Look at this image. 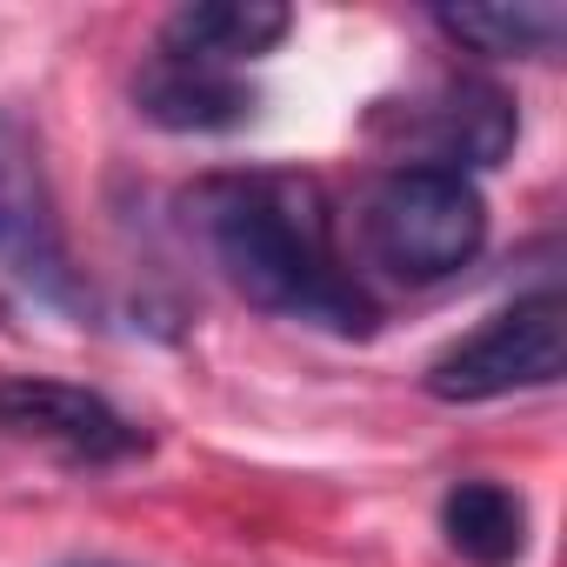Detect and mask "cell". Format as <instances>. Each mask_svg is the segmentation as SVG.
<instances>
[{
    "mask_svg": "<svg viewBox=\"0 0 567 567\" xmlns=\"http://www.w3.org/2000/svg\"><path fill=\"white\" fill-rule=\"evenodd\" d=\"M187 227L220 280L260 315L328 334H374V301L341 267L334 207L308 174H214L187 194Z\"/></svg>",
    "mask_w": 567,
    "mask_h": 567,
    "instance_id": "cell-1",
    "label": "cell"
},
{
    "mask_svg": "<svg viewBox=\"0 0 567 567\" xmlns=\"http://www.w3.org/2000/svg\"><path fill=\"white\" fill-rule=\"evenodd\" d=\"M361 240H368L374 267L394 274L401 288H441L461 267H474V254L487 247V200H481L474 174L408 161L368 187Z\"/></svg>",
    "mask_w": 567,
    "mask_h": 567,
    "instance_id": "cell-2",
    "label": "cell"
},
{
    "mask_svg": "<svg viewBox=\"0 0 567 567\" xmlns=\"http://www.w3.org/2000/svg\"><path fill=\"white\" fill-rule=\"evenodd\" d=\"M0 274H14L48 308L87 315V288H81V267L61 227L41 127L14 101H0Z\"/></svg>",
    "mask_w": 567,
    "mask_h": 567,
    "instance_id": "cell-3",
    "label": "cell"
},
{
    "mask_svg": "<svg viewBox=\"0 0 567 567\" xmlns=\"http://www.w3.org/2000/svg\"><path fill=\"white\" fill-rule=\"evenodd\" d=\"M560 368H567V308L554 288H540V295H520L501 315H487L447 354H434L421 388L447 408H481V401L554 388Z\"/></svg>",
    "mask_w": 567,
    "mask_h": 567,
    "instance_id": "cell-4",
    "label": "cell"
},
{
    "mask_svg": "<svg viewBox=\"0 0 567 567\" xmlns=\"http://www.w3.org/2000/svg\"><path fill=\"white\" fill-rule=\"evenodd\" d=\"M0 434L8 441H41L81 467H121L147 454V427H134L107 394L48 381V374H0Z\"/></svg>",
    "mask_w": 567,
    "mask_h": 567,
    "instance_id": "cell-5",
    "label": "cell"
},
{
    "mask_svg": "<svg viewBox=\"0 0 567 567\" xmlns=\"http://www.w3.org/2000/svg\"><path fill=\"white\" fill-rule=\"evenodd\" d=\"M134 107L161 134H234L254 121V87L234 81L227 68H200L181 54H154L134 81Z\"/></svg>",
    "mask_w": 567,
    "mask_h": 567,
    "instance_id": "cell-6",
    "label": "cell"
},
{
    "mask_svg": "<svg viewBox=\"0 0 567 567\" xmlns=\"http://www.w3.org/2000/svg\"><path fill=\"white\" fill-rule=\"evenodd\" d=\"M295 14L280 0H187V8L167 14L161 28V54L200 61V68H247L260 54H274L288 41Z\"/></svg>",
    "mask_w": 567,
    "mask_h": 567,
    "instance_id": "cell-7",
    "label": "cell"
},
{
    "mask_svg": "<svg viewBox=\"0 0 567 567\" xmlns=\"http://www.w3.org/2000/svg\"><path fill=\"white\" fill-rule=\"evenodd\" d=\"M427 134H434V167L474 174V167H501L514 154L520 114H514V101L494 81H447L434 94Z\"/></svg>",
    "mask_w": 567,
    "mask_h": 567,
    "instance_id": "cell-8",
    "label": "cell"
},
{
    "mask_svg": "<svg viewBox=\"0 0 567 567\" xmlns=\"http://www.w3.org/2000/svg\"><path fill=\"white\" fill-rule=\"evenodd\" d=\"M454 48L481 61H547L567 41V14L554 0H494V8H434L427 14Z\"/></svg>",
    "mask_w": 567,
    "mask_h": 567,
    "instance_id": "cell-9",
    "label": "cell"
},
{
    "mask_svg": "<svg viewBox=\"0 0 567 567\" xmlns=\"http://www.w3.org/2000/svg\"><path fill=\"white\" fill-rule=\"evenodd\" d=\"M441 534L467 567H514L527 554V501L501 481H454L441 494Z\"/></svg>",
    "mask_w": 567,
    "mask_h": 567,
    "instance_id": "cell-10",
    "label": "cell"
},
{
    "mask_svg": "<svg viewBox=\"0 0 567 567\" xmlns=\"http://www.w3.org/2000/svg\"><path fill=\"white\" fill-rule=\"evenodd\" d=\"M68 567H121V560H68Z\"/></svg>",
    "mask_w": 567,
    "mask_h": 567,
    "instance_id": "cell-11",
    "label": "cell"
}]
</instances>
